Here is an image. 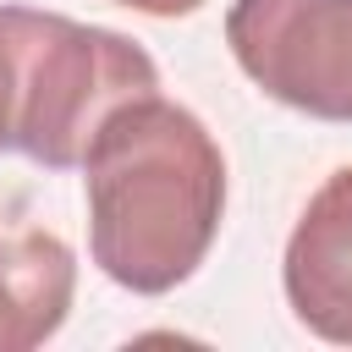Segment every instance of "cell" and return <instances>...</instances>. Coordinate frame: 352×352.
Masks as SVG:
<instances>
[{"label":"cell","instance_id":"cell-1","mask_svg":"<svg viewBox=\"0 0 352 352\" xmlns=\"http://www.w3.org/2000/svg\"><path fill=\"white\" fill-rule=\"evenodd\" d=\"M88 253L138 297H165L209 258L226 220V154L176 99L143 94L110 110L82 160Z\"/></svg>","mask_w":352,"mask_h":352},{"label":"cell","instance_id":"cell-5","mask_svg":"<svg viewBox=\"0 0 352 352\" xmlns=\"http://www.w3.org/2000/svg\"><path fill=\"white\" fill-rule=\"evenodd\" d=\"M77 297V253L22 220L0 214V352H33L44 346Z\"/></svg>","mask_w":352,"mask_h":352},{"label":"cell","instance_id":"cell-2","mask_svg":"<svg viewBox=\"0 0 352 352\" xmlns=\"http://www.w3.org/2000/svg\"><path fill=\"white\" fill-rule=\"evenodd\" d=\"M0 28L11 55V148L44 170H82L110 110L160 94L154 55L116 28L28 6H0Z\"/></svg>","mask_w":352,"mask_h":352},{"label":"cell","instance_id":"cell-6","mask_svg":"<svg viewBox=\"0 0 352 352\" xmlns=\"http://www.w3.org/2000/svg\"><path fill=\"white\" fill-rule=\"evenodd\" d=\"M110 6H126V11H143V16H192L204 0H110Z\"/></svg>","mask_w":352,"mask_h":352},{"label":"cell","instance_id":"cell-4","mask_svg":"<svg viewBox=\"0 0 352 352\" xmlns=\"http://www.w3.org/2000/svg\"><path fill=\"white\" fill-rule=\"evenodd\" d=\"M280 286L297 324L330 346H352V165L330 170L302 204L286 236Z\"/></svg>","mask_w":352,"mask_h":352},{"label":"cell","instance_id":"cell-3","mask_svg":"<svg viewBox=\"0 0 352 352\" xmlns=\"http://www.w3.org/2000/svg\"><path fill=\"white\" fill-rule=\"evenodd\" d=\"M226 44L286 110L352 126V0H231Z\"/></svg>","mask_w":352,"mask_h":352}]
</instances>
